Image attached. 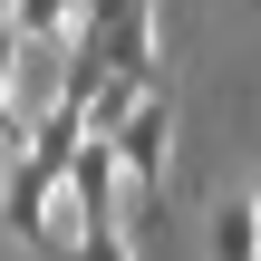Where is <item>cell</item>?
I'll use <instances>...</instances> for the list:
<instances>
[{
    "label": "cell",
    "instance_id": "cell-1",
    "mask_svg": "<svg viewBox=\"0 0 261 261\" xmlns=\"http://www.w3.org/2000/svg\"><path fill=\"white\" fill-rule=\"evenodd\" d=\"M116 155H126L136 194H155V184H165V165H174V97H165V87H145V97L126 107V126H116Z\"/></svg>",
    "mask_w": 261,
    "mask_h": 261
},
{
    "label": "cell",
    "instance_id": "cell-2",
    "mask_svg": "<svg viewBox=\"0 0 261 261\" xmlns=\"http://www.w3.org/2000/svg\"><path fill=\"white\" fill-rule=\"evenodd\" d=\"M203 261H261V194H242V203H213Z\"/></svg>",
    "mask_w": 261,
    "mask_h": 261
},
{
    "label": "cell",
    "instance_id": "cell-3",
    "mask_svg": "<svg viewBox=\"0 0 261 261\" xmlns=\"http://www.w3.org/2000/svg\"><path fill=\"white\" fill-rule=\"evenodd\" d=\"M0 19L19 39H77V0H0Z\"/></svg>",
    "mask_w": 261,
    "mask_h": 261
},
{
    "label": "cell",
    "instance_id": "cell-4",
    "mask_svg": "<svg viewBox=\"0 0 261 261\" xmlns=\"http://www.w3.org/2000/svg\"><path fill=\"white\" fill-rule=\"evenodd\" d=\"M19 68H29V39H19V29L0 19V116L19 107Z\"/></svg>",
    "mask_w": 261,
    "mask_h": 261
},
{
    "label": "cell",
    "instance_id": "cell-5",
    "mask_svg": "<svg viewBox=\"0 0 261 261\" xmlns=\"http://www.w3.org/2000/svg\"><path fill=\"white\" fill-rule=\"evenodd\" d=\"M77 261H136V232L126 223H97V232H77Z\"/></svg>",
    "mask_w": 261,
    "mask_h": 261
},
{
    "label": "cell",
    "instance_id": "cell-6",
    "mask_svg": "<svg viewBox=\"0 0 261 261\" xmlns=\"http://www.w3.org/2000/svg\"><path fill=\"white\" fill-rule=\"evenodd\" d=\"M252 194H261V184H252Z\"/></svg>",
    "mask_w": 261,
    "mask_h": 261
}]
</instances>
